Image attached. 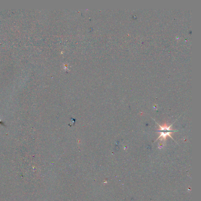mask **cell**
<instances>
[{"label":"cell","mask_w":201,"mask_h":201,"mask_svg":"<svg viewBox=\"0 0 201 201\" xmlns=\"http://www.w3.org/2000/svg\"><path fill=\"white\" fill-rule=\"evenodd\" d=\"M159 125L161 129L160 130H158L157 132H159L161 134L160 136L157 138V140L161 137H162V138L163 139L165 140L166 136H169L173 138L171 136V134L172 132L177 131L171 130V127L172 125H171V126H169V127H166V126L161 127L160 125Z\"/></svg>","instance_id":"cell-1"}]
</instances>
